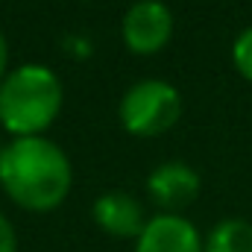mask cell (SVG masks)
<instances>
[{"instance_id": "obj_4", "label": "cell", "mask_w": 252, "mask_h": 252, "mask_svg": "<svg viewBox=\"0 0 252 252\" xmlns=\"http://www.w3.org/2000/svg\"><path fill=\"white\" fill-rule=\"evenodd\" d=\"M173 35V15L161 0H138L124 15V41L138 56L158 53Z\"/></svg>"}, {"instance_id": "obj_10", "label": "cell", "mask_w": 252, "mask_h": 252, "mask_svg": "<svg viewBox=\"0 0 252 252\" xmlns=\"http://www.w3.org/2000/svg\"><path fill=\"white\" fill-rule=\"evenodd\" d=\"M0 252H18V238H15V229L12 223L0 214Z\"/></svg>"}, {"instance_id": "obj_8", "label": "cell", "mask_w": 252, "mask_h": 252, "mask_svg": "<svg viewBox=\"0 0 252 252\" xmlns=\"http://www.w3.org/2000/svg\"><path fill=\"white\" fill-rule=\"evenodd\" d=\"M202 252H252V223L244 217L220 220L205 235Z\"/></svg>"}, {"instance_id": "obj_1", "label": "cell", "mask_w": 252, "mask_h": 252, "mask_svg": "<svg viewBox=\"0 0 252 252\" xmlns=\"http://www.w3.org/2000/svg\"><path fill=\"white\" fill-rule=\"evenodd\" d=\"M73 182L70 161L59 144L44 135L15 138L0 150V185L27 211L62 205Z\"/></svg>"}, {"instance_id": "obj_7", "label": "cell", "mask_w": 252, "mask_h": 252, "mask_svg": "<svg viewBox=\"0 0 252 252\" xmlns=\"http://www.w3.org/2000/svg\"><path fill=\"white\" fill-rule=\"evenodd\" d=\"M91 214H94V223L103 232L115 235V238H135L138 241V235L147 226L141 202L132 193H126V190H106V193H100L94 199V205H91Z\"/></svg>"}, {"instance_id": "obj_9", "label": "cell", "mask_w": 252, "mask_h": 252, "mask_svg": "<svg viewBox=\"0 0 252 252\" xmlns=\"http://www.w3.org/2000/svg\"><path fill=\"white\" fill-rule=\"evenodd\" d=\"M232 64L247 82H252V27L238 32V38L232 44Z\"/></svg>"}, {"instance_id": "obj_2", "label": "cell", "mask_w": 252, "mask_h": 252, "mask_svg": "<svg viewBox=\"0 0 252 252\" xmlns=\"http://www.w3.org/2000/svg\"><path fill=\"white\" fill-rule=\"evenodd\" d=\"M62 82L44 64H21L0 82V124L15 138L41 135L62 109Z\"/></svg>"}, {"instance_id": "obj_5", "label": "cell", "mask_w": 252, "mask_h": 252, "mask_svg": "<svg viewBox=\"0 0 252 252\" xmlns=\"http://www.w3.org/2000/svg\"><path fill=\"white\" fill-rule=\"evenodd\" d=\"M199 173L185 161H164L147 179L150 196L164 208V214H179L182 208H188L199 196Z\"/></svg>"}, {"instance_id": "obj_11", "label": "cell", "mask_w": 252, "mask_h": 252, "mask_svg": "<svg viewBox=\"0 0 252 252\" xmlns=\"http://www.w3.org/2000/svg\"><path fill=\"white\" fill-rule=\"evenodd\" d=\"M6 62H9V44H6V38H3V32H0V82H3V76H6Z\"/></svg>"}, {"instance_id": "obj_6", "label": "cell", "mask_w": 252, "mask_h": 252, "mask_svg": "<svg viewBox=\"0 0 252 252\" xmlns=\"http://www.w3.org/2000/svg\"><path fill=\"white\" fill-rule=\"evenodd\" d=\"M202 235L182 214H158L147 220L135 252H202Z\"/></svg>"}, {"instance_id": "obj_3", "label": "cell", "mask_w": 252, "mask_h": 252, "mask_svg": "<svg viewBox=\"0 0 252 252\" xmlns=\"http://www.w3.org/2000/svg\"><path fill=\"white\" fill-rule=\"evenodd\" d=\"M118 115L129 135L156 138L176 126L182 115V97L164 79H141L126 88Z\"/></svg>"}]
</instances>
